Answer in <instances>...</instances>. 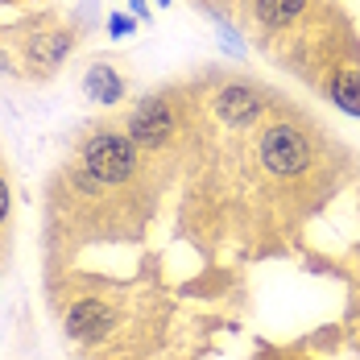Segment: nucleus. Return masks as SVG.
Returning <instances> with one entry per match:
<instances>
[{"label": "nucleus", "instance_id": "f257e3e1", "mask_svg": "<svg viewBox=\"0 0 360 360\" xmlns=\"http://www.w3.org/2000/svg\"><path fill=\"white\" fill-rule=\"evenodd\" d=\"M79 174L87 182H129L137 174V141L120 137V133H96L83 141L79 153Z\"/></svg>", "mask_w": 360, "mask_h": 360}, {"label": "nucleus", "instance_id": "f03ea898", "mask_svg": "<svg viewBox=\"0 0 360 360\" xmlns=\"http://www.w3.org/2000/svg\"><path fill=\"white\" fill-rule=\"evenodd\" d=\"M257 153L269 174H302L311 166V141L294 124H269L257 141Z\"/></svg>", "mask_w": 360, "mask_h": 360}, {"label": "nucleus", "instance_id": "7ed1b4c3", "mask_svg": "<svg viewBox=\"0 0 360 360\" xmlns=\"http://www.w3.org/2000/svg\"><path fill=\"white\" fill-rule=\"evenodd\" d=\"M170 133H174V112L158 96L141 100L133 108V116H129V137L137 145H162V141H170Z\"/></svg>", "mask_w": 360, "mask_h": 360}, {"label": "nucleus", "instance_id": "20e7f679", "mask_svg": "<svg viewBox=\"0 0 360 360\" xmlns=\"http://www.w3.org/2000/svg\"><path fill=\"white\" fill-rule=\"evenodd\" d=\"M216 108H219V116L232 124V129H245V124H252L257 116H261V108H265V100L252 91V87H224L219 91V100H216Z\"/></svg>", "mask_w": 360, "mask_h": 360}, {"label": "nucleus", "instance_id": "39448f33", "mask_svg": "<svg viewBox=\"0 0 360 360\" xmlns=\"http://www.w3.org/2000/svg\"><path fill=\"white\" fill-rule=\"evenodd\" d=\"M83 87H87V96H96L100 104H116V100H120V91H124V83L116 79L112 67H91L87 79H83Z\"/></svg>", "mask_w": 360, "mask_h": 360}, {"label": "nucleus", "instance_id": "423d86ee", "mask_svg": "<svg viewBox=\"0 0 360 360\" xmlns=\"http://www.w3.org/2000/svg\"><path fill=\"white\" fill-rule=\"evenodd\" d=\"M331 100L344 112L360 116V71H340L331 79Z\"/></svg>", "mask_w": 360, "mask_h": 360}, {"label": "nucleus", "instance_id": "0eeeda50", "mask_svg": "<svg viewBox=\"0 0 360 360\" xmlns=\"http://www.w3.org/2000/svg\"><path fill=\"white\" fill-rule=\"evenodd\" d=\"M302 8H307V0H257V17L265 25H290Z\"/></svg>", "mask_w": 360, "mask_h": 360}, {"label": "nucleus", "instance_id": "6e6552de", "mask_svg": "<svg viewBox=\"0 0 360 360\" xmlns=\"http://www.w3.org/2000/svg\"><path fill=\"white\" fill-rule=\"evenodd\" d=\"M112 315L104 307H96V302H83V307H75L71 311V331L75 335H91L96 327H108Z\"/></svg>", "mask_w": 360, "mask_h": 360}, {"label": "nucleus", "instance_id": "1a4fd4ad", "mask_svg": "<svg viewBox=\"0 0 360 360\" xmlns=\"http://www.w3.org/2000/svg\"><path fill=\"white\" fill-rule=\"evenodd\" d=\"M108 30H112V37H124V34H133V21H129V17H120V13H112Z\"/></svg>", "mask_w": 360, "mask_h": 360}, {"label": "nucleus", "instance_id": "9d476101", "mask_svg": "<svg viewBox=\"0 0 360 360\" xmlns=\"http://www.w3.org/2000/svg\"><path fill=\"white\" fill-rule=\"evenodd\" d=\"M4 212H8V191H4V179H0V219H4Z\"/></svg>", "mask_w": 360, "mask_h": 360}]
</instances>
